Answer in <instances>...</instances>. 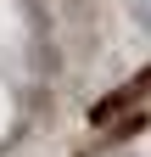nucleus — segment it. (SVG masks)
I'll use <instances>...</instances> for the list:
<instances>
[{
	"label": "nucleus",
	"instance_id": "obj_1",
	"mask_svg": "<svg viewBox=\"0 0 151 157\" xmlns=\"http://www.w3.org/2000/svg\"><path fill=\"white\" fill-rule=\"evenodd\" d=\"M129 101H140V84H129V90H118V95H112V101H101V107H95V124H112V118H118Z\"/></svg>",
	"mask_w": 151,
	"mask_h": 157
}]
</instances>
